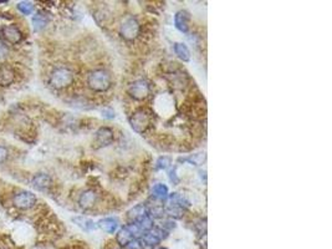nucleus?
<instances>
[{"label": "nucleus", "instance_id": "9d476101", "mask_svg": "<svg viewBox=\"0 0 332 249\" xmlns=\"http://www.w3.org/2000/svg\"><path fill=\"white\" fill-rule=\"evenodd\" d=\"M174 28L182 34H189L192 28V15L186 9H181L174 14Z\"/></svg>", "mask_w": 332, "mask_h": 249}, {"label": "nucleus", "instance_id": "4be33fe9", "mask_svg": "<svg viewBox=\"0 0 332 249\" xmlns=\"http://www.w3.org/2000/svg\"><path fill=\"white\" fill-rule=\"evenodd\" d=\"M205 158H207V156H205L204 152H199V153L189 154V156H187V157H181L179 161L188 162V163H190L192 166H200V164L204 163Z\"/></svg>", "mask_w": 332, "mask_h": 249}, {"label": "nucleus", "instance_id": "f257e3e1", "mask_svg": "<svg viewBox=\"0 0 332 249\" xmlns=\"http://www.w3.org/2000/svg\"><path fill=\"white\" fill-rule=\"evenodd\" d=\"M130 126L136 134L147 135L154 125V111L153 108L147 105L137 106L132 110L131 115L128 116Z\"/></svg>", "mask_w": 332, "mask_h": 249}, {"label": "nucleus", "instance_id": "5701e85b", "mask_svg": "<svg viewBox=\"0 0 332 249\" xmlns=\"http://www.w3.org/2000/svg\"><path fill=\"white\" fill-rule=\"evenodd\" d=\"M49 16L44 13H36L33 16V25L35 30H43L46 28V25L49 24Z\"/></svg>", "mask_w": 332, "mask_h": 249}, {"label": "nucleus", "instance_id": "6e6552de", "mask_svg": "<svg viewBox=\"0 0 332 249\" xmlns=\"http://www.w3.org/2000/svg\"><path fill=\"white\" fill-rule=\"evenodd\" d=\"M168 237V233L164 232L161 227L154 226L151 231L146 232L140 237L141 242L143 244L144 248H156L163 239Z\"/></svg>", "mask_w": 332, "mask_h": 249}, {"label": "nucleus", "instance_id": "9b49d317", "mask_svg": "<svg viewBox=\"0 0 332 249\" xmlns=\"http://www.w3.org/2000/svg\"><path fill=\"white\" fill-rule=\"evenodd\" d=\"M149 216L148 214V205L144 203H140V204L133 205L132 208L128 209L126 212V217H127L128 223H137L141 219H143L144 217Z\"/></svg>", "mask_w": 332, "mask_h": 249}, {"label": "nucleus", "instance_id": "2eb2a0df", "mask_svg": "<svg viewBox=\"0 0 332 249\" xmlns=\"http://www.w3.org/2000/svg\"><path fill=\"white\" fill-rule=\"evenodd\" d=\"M52 185V178L47 173H36L31 178V187L38 191H46L49 190Z\"/></svg>", "mask_w": 332, "mask_h": 249}, {"label": "nucleus", "instance_id": "0eeeda50", "mask_svg": "<svg viewBox=\"0 0 332 249\" xmlns=\"http://www.w3.org/2000/svg\"><path fill=\"white\" fill-rule=\"evenodd\" d=\"M116 140V132L110 126H101L95 132L94 147L95 149H106L113 145Z\"/></svg>", "mask_w": 332, "mask_h": 249}, {"label": "nucleus", "instance_id": "f03ea898", "mask_svg": "<svg viewBox=\"0 0 332 249\" xmlns=\"http://www.w3.org/2000/svg\"><path fill=\"white\" fill-rule=\"evenodd\" d=\"M86 85L94 94H107L115 86V79L111 70L106 67H97L87 74Z\"/></svg>", "mask_w": 332, "mask_h": 249}, {"label": "nucleus", "instance_id": "412c9836", "mask_svg": "<svg viewBox=\"0 0 332 249\" xmlns=\"http://www.w3.org/2000/svg\"><path fill=\"white\" fill-rule=\"evenodd\" d=\"M173 166V158L171 156H159L154 162V171H167Z\"/></svg>", "mask_w": 332, "mask_h": 249}, {"label": "nucleus", "instance_id": "7ed1b4c3", "mask_svg": "<svg viewBox=\"0 0 332 249\" xmlns=\"http://www.w3.org/2000/svg\"><path fill=\"white\" fill-rule=\"evenodd\" d=\"M117 33L121 40L127 44H133L143 35V24L136 15H125L118 23Z\"/></svg>", "mask_w": 332, "mask_h": 249}, {"label": "nucleus", "instance_id": "a211bd4d", "mask_svg": "<svg viewBox=\"0 0 332 249\" xmlns=\"http://www.w3.org/2000/svg\"><path fill=\"white\" fill-rule=\"evenodd\" d=\"M173 51H174V54H176V56L183 62H188V61H190V59H192L190 50H189L188 45H187L186 43H182V41H177V43H174Z\"/></svg>", "mask_w": 332, "mask_h": 249}, {"label": "nucleus", "instance_id": "ddd939ff", "mask_svg": "<svg viewBox=\"0 0 332 249\" xmlns=\"http://www.w3.org/2000/svg\"><path fill=\"white\" fill-rule=\"evenodd\" d=\"M97 228L107 234H116V232L120 229V221L117 217H103L97 222Z\"/></svg>", "mask_w": 332, "mask_h": 249}, {"label": "nucleus", "instance_id": "393cba45", "mask_svg": "<svg viewBox=\"0 0 332 249\" xmlns=\"http://www.w3.org/2000/svg\"><path fill=\"white\" fill-rule=\"evenodd\" d=\"M168 178H169V181H171L172 185H174V186L179 185V182H181V178H179L178 173H177V166H174V167L169 168V171H168Z\"/></svg>", "mask_w": 332, "mask_h": 249}, {"label": "nucleus", "instance_id": "aec40b11", "mask_svg": "<svg viewBox=\"0 0 332 249\" xmlns=\"http://www.w3.org/2000/svg\"><path fill=\"white\" fill-rule=\"evenodd\" d=\"M112 11L108 10L107 8H100L95 13V20L100 26H106L108 23L112 21Z\"/></svg>", "mask_w": 332, "mask_h": 249}, {"label": "nucleus", "instance_id": "f3484780", "mask_svg": "<svg viewBox=\"0 0 332 249\" xmlns=\"http://www.w3.org/2000/svg\"><path fill=\"white\" fill-rule=\"evenodd\" d=\"M15 80V71L13 67L8 64H4L0 66V86L6 88L10 86Z\"/></svg>", "mask_w": 332, "mask_h": 249}, {"label": "nucleus", "instance_id": "c85d7f7f", "mask_svg": "<svg viewBox=\"0 0 332 249\" xmlns=\"http://www.w3.org/2000/svg\"><path fill=\"white\" fill-rule=\"evenodd\" d=\"M111 249H123V248H121V247H115V248H111Z\"/></svg>", "mask_w": 332, "mask_h": 249}, {"label": "nucleus", "instance_id": "f8f14e48", "mask_svg": "<svg viewBox=\"0 0 332 249\" xmlns=\"http://www.w3.org/2000/svg\"><path fill=\"white\" fill-rule=\"evenodd\" d=\"M1 36L6 43L11 45L19 44L23 40V33L16 25H5L1 29Z\"/></svg>", "mask_w": 332, "mask_h": 249}, {"label": "nucleus", "instance_id": "cd10ccee", "mask_svg": "<svg viewBox=\"0 0 332 249\" xmlns=\"http://www.w3.org/2000/svg\"><path fill=\"white\" fill-rule=\"evenodd\" d=\"M8 156H9L8 149L0 145V163H4V162L8 159Z\"/></svg>", "mask_w": 332, "mask_h": 249}, {"label": "nucleus", "instance_id": "423d86ee", "mask_svg": "<svg viewBox=\"0 0 332 249\" xmlns=\"http://www.w3.org/2000/svg\"><path fill=\"white\" fill-rule=\"evenodd\" d=\"M101 202V195L96 190H92V188H87L84 190L79 196V199H77V204L81 209L84 211H92L94 208H96Z\"/></svg>", "mask_w": 332, "mask_h": 249}, {"label": "nucleus", "instance_id": "dca6fc26", "mask_svg": "<svg viewBox=\"0 0 332 249\" xmlns=\"http://www.w3.org/2000/svg\"><path fill=\"white\" fill-rule=\"evenodd\" d=\"M116 243L118 244V247L121 248H125L131 241L136 239V236L133 234V232L131 231L130 227L127 224H125L123 227H121L117 232H116Z\"/></svg>", "mask_w": 332, "mask_h": 249}, {"label": "nucleus", "instance_id": "b1692460", "mask_svg": "<svg viewBox=\"0 0 332 249\" xmlns=\"http://www.w3.org/2000/svg\"><path fill=\"white\" fill-rule=\"evenodd\" d=\"M18 10L23 13L24 15H30L34 11V4L30 1H20L18 4Z\"/></svg>", "mask_w": 332, "mask_h": 249}, {"label": "nucleus", "instance_id": "bb28decb", "mask_svg": "<svg viewBox=\"0 0 332 249\" xmlns=\"http://www.w3.org/2000/svg\"><path fill=\"white\" fill-rule=\"evenodd\" d=\"M123 249H144V247H143V244H142V242H141L140 238H136V239H133V241H131L130 243H128Z\"/></svg>", "mask_w": 332, "mask_h": 249}, {"label": "nucleus", "instance_id": "39448f33", "mask_svg": "<svg viewBox=\"0 0 332 249\" xmlns=\"http://www.w3.org/2000/svg\"><path fill=\"white\" fill-rule=\"evenodd\" d=\"M75 81V74L70 67L57 66L51 71L49 84L55 90H65L70 88Z\"/></svg>", "mask_w": 332, "mask_h": 249}, {"label": "nucleus", "instance_id": "6ab92c4d", "mask_svg": "<svg viewBox=\"0 0 332 249\" xmlns=\"http://www.w3.org/2000/svg\"><path fill=\"white\" fill-rule=\"evenodd\" d=\"M72 222H74L79 228H81L84 232H94L97 229V223H96L94 219L89 218V217L76 216L72 218Z\"/></svg>", "mask_w": 332, "mask_h": 249}, {"label": "nucleus", "instance_id": "a878e982", "mask_svg": "<svg viewBox=\"0 0 332 249\" xmlns=\"http://www.w3.org/2000/svg\"><path fill=\"white\" fill-rule=\"evenodd\" d=\"M101 113H102V117L106 118V120H113L116 117V111L113 110L111 106H106L101 110Z\"/></svg>", "mask_w": 332, "mask_h": 249}, {"label": "nucleus", "instance_id": "4468645a", "mask_svg": "<svg viewBox=\"0 0 332 249\" xmlns=\"http://www.w3.org/2000/svg\"><path fill=\"white\" fill-rule=\"evenodd\" d=\"M168 196H169V188L168 186L164 185V183L157 182L151 187V198L154 200V202L163 203L164 204V202L167 200Z\"/></svg>", "mask_w": 332, "mask_h": 249}, {"label": "nucleus", "instance_id": "1a4fd4ad", "mask_svg": "<svg viewBox=\"0 0 332 249\" xmlns=\"http://www.w3.org/2000/svg\"><path fill=\"white\" fill-rule=\"evenodd\" d=\"M38 202V198L30 191H20L13 197V203L19 209H30Z\"/></svg>", "mask_w": 332, "mask_h": 249}, {"label": "nucleus", "instance_id": "20e7f679", "mask_svg": "<svg viewBox=\"0 0 332 249\" xmlns=\"http://www.w3.org/2000/svg\"><path fill=\"white\" fill-rule=\"evenodd\" d=\"M153 94L151 81L147 79H136L131 81L126 88V95L131 101L135 102H146Z\"/></svg>", "mask_w": 332, "mask_h": 249}]
</instances>
